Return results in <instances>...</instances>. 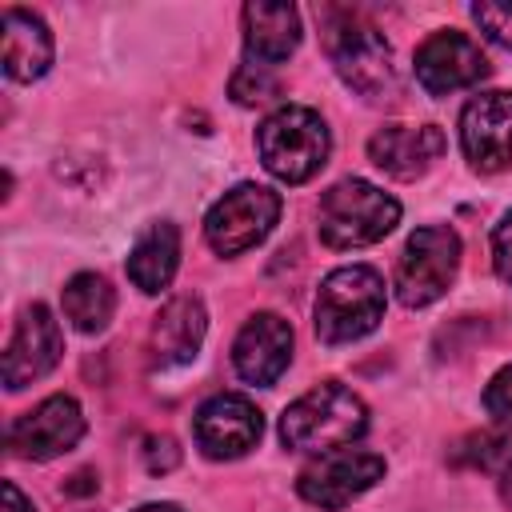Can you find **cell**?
I'll return each instance as SVG.
<instances>
[{
	"mask_svg": "<svg viewBox=\"0 0 512 512\" xmlns=\"http://www.w3.org/2000/svg\"><path fill=\"white\" fill-rule=\"evenodd\" d=\"M316 336L324 344H352L384 320V276L368 264H344L324 276L316 292Z\"/></svg>",
	"mask_w": 512,
	"mask_h": 512,
	"instance_id": "cell-3",
	"label": "cell"
},
{
	"mask_svg": "<svg viewBox=\"0 0 512 512\" xmlns=\"http://www.w3.org/2000/svg\"><path fill=\"white\" fill-rule=\"evenodd\" d=\"M444 144L436 124H384L368 140V160L396 180H416L440 160Z\"/></svg>",
	"mask_w": 512,
	"mask_h": 512,
	"instance_id": "cell-15",
	"label": "cell"
},
{
	"mask_svg": "<svg viewBox=\"0 0 512 512\" xmlns=\"http://www.w3.org/2000/svg\"><path fill=\"white\" fill-rule=\"evenodd\" d=\"M400 220V200L376 184L348 176L320 196V240L328 248H364L384 240Z\"/></svg>",
	"mask_w": 512,
	"mask_h": 512,
	"instance_id": "cell-5",
	"label": "cell"
},
{
	"mask_svg": "<svg viewBox=\"0 0 512 512\" xmlns=\"http://www.w3.org/2000/svg\"><path fill=\"white\" fill-rule=\"evenodd\" d=\"M204 328H208V312L200 296H172L152 324V360L160 368L188 364L204 340Z\"/></svg>",
	"mask_w": 512,
	"mask_h": 512,
	"instance_id": "cell-16",
	"label": "cell"
},
{
	"mask_svg": "<svg viewBox=\"0 0 512 512\" xmlns=\"http://www.w3.org/2000/svg\"><path fill=\"white\" fill-rule=\"evenodd\" d=\"M60 304H64V316L72 320L76 332L84 336H96L108 328L112 312H116V288L100 276V272H76L64 292H60Z\"/></svg>",
	"mask_w": 512,
	"mask_h": 512,
	"instance_id": "cell-20",
	"label": "cell"
},
{
	"mask_svg": "<svg viewBox=\"0 0 512 512\" xmlns=\"http://www.w3.org/2000/svg\"><path fill=\"white\" fill-rule=\"evenodd\" d=\"M60 352H64V336H60V324L52 320L48 304H28L24 316L16 320V332H12L8 348H4V384H8V392H20L24 384L52 372Z\"/></svg>",
	"mask_w": 512,
	"mask_h": 512,
	"instance_id": "cell-13",
	"label": "cell"
},
{
	"mask_svg": "<svg viewBox=\"0 0 512 512\" xmlns=\"http://www.w3.org/2000/svg\"><path fill=\"white\" fill-rule=\"evenodd\" d=\"M460 268V236L448 224L416 228L396 264V300L404 308H424L448 292Z\"/></svg>",
	"mask_w": 512,
	"mask_h": 512,
	"instance_id": "cell-6",
	"label": "cell"
},
{
	"mask_svg": "<svg viewBox=\"0 0 512 512\" xmlns=\"http://www.w3.org/2000/svg\"><path fill=\"white\" fill-rule=\"evenodd\" d=\"M416 84L428 92V96H448V92H460V88H472L480 84L492 64L488 56L480 52V44L456 28H444V32H432L420 48H416Z\"/></svg>",
	"mask_w": 512,
	"mask_h": 512,
	"instance_id": "cell-9",
	"label": "cell"
},
{
	"mask_svg": "<svg viewBox=\"0 0 512 512\" xmlns=\"http://www.w3.org/2000/svg\"><path fill=\"white\" fill-rule=\"evenodd\" d=\"M232 96H236L240 104H264V100L280 96V80L272 76V68L248 60V64L236 68V76H232Z\"/></svg>",
	"mask_w": 512,
	"mask_h": 512,
	"instance_id": "cell-22",
	"label": "cell"
},
{
	"mask_svg": "<svg viewBox=\"0 0 512 512\" xmlns=\"http://www.w3.org/2000/svg\"><path fill=\"white\" fill-rule=\"evenodd\" d=\"M280 220V196L264 184H236L232 192H224L208 216H204V236L212 244V252L220 256H240L248 248H256L272 224Z\"/></svg>",
	"mask_w": 512,
	"mask_h": 512,
	"instance_id": "cell-7",
	"label": "cell"
},
{
	"mask_svg": "<svg viewBox=\"0 0 512 512\" xmlns=\"http://www.w3.org/2000/svg\"><path fill=\"white\" fill-rule=\"evenodd\" d=\"M192 432H196V444L204 448V456H212V460H236L248 448H256V440L264 432V416H260V408L248 396L220 392V396H212V400L200 404Z\"/></svg>",
	"mask_w": 512,
	"mask_h": 512,
	"instance_id": "cell-12",
	"label": "cell"
},
{
	"mask_svg": "<svg viewBox=\"0 0 512 512\" xmlns=\"http://www.w3.org/2000/svg\"><path fill=\"white\" fill-rule=\"evenodd\" d=\"M364 432H368L364 400L336 380L308 388L280 416V440H284V448H296V452L324 456L336 448H352V440H360Z\"/></svg>",
	"mask_w": 512,
	"mask_h": 512,
	"instance_id": "cell-1",
	"label": "cell"
},
{
	"mask_svg": "<svg viewBox=\"0 0 512 512\" xmlns=\"http://www.w3.org/2000/svg\"><path fill=\"white\" fill-rule=\"evenodd\" d=\"M144 464L148 472H172L180 464V448L172 436H148L144 440Z\"/></svg>",
	"mask_w": 512,
	"mask_h": 512,
	"instance_id": "cell-25",
	"label": "cell"
},
{
	"mask_svg": "<svg viewBox=\"0 0 512 512\" xmlns=\"http://www.w3.org/2000/svg\"><path fill=\"white\" fill-rule=\"evenodd\" d=\"M492 264H496V276L504 284H512V212L492 232Z\"/></svg>",
	"mask_w": 512,
	"mask_h": 512,
	"instance_id": "cell-26",
	"label": "cell"
},
{
	"mask_svg": "<svg viewBox=\"0 0 512 512\" xmlns=\"http://www.w3.org/2000/svg\"><path fill=\"white\" fill-rule=\"evenodd\" d=\"M472 20L488 40L512 48V0H480L472 4Z\"/></svg>",
	"mask_w": 512,
	"mask_h": 512,
	"instance_id": "cell-23",
	"label": "cell"
},
{
	"mask_svg": "<svg viewBox=\"0 0 512 512\" xmlns=\"http://www.w3.org/2000/svg\"><path fill=\"white\" fill-rule=\"evenodd\" d=\"M52 64V32L28 8H4V76L40 80Z\"/></svg>",
	"mask_w": 512,
	"mask_h": 512,
	"instance_id": "cell-18",
	"label": "cell"
},
{
	"mask_svg": "<svg viewBox=\"0 0 512 512\" xmlns=\"http://www.w3.org/2000/svg\"><path fill=\"white\" fill-rule=\"evenodd\" d=\"M288 360H292V324L276 312H256L232 344V364H236L240 380H248L256 388L276 384L280 372L288 368Z\"/></svg>",
	"mask_w": 512,
	"mask_h": 512,
	"instance_id": "cell-14",
	"label": "cell"
},
{
	"mask_svg": "<svg viewBox=\"0 0 512 512\" xmlns=\"http://www.w3.org/2000/svg\"><path fill=\"white\" fill-rule=\"evenodd\" d=\"M176 264H180V232H176V224H168V220L148 224V228L136 236L132 252H128V276H132V284H136L140 292H148V296H156V292H164V288L172 284Z\"/></svg>",
	"mask_w": 512,
	"mask_h": 512,
	"instance_id": "cell-19",
	"label": "cell"
},
{
	"mask_svg": "<svg viewBox=\"0 0 512 512\" xmlns=\"http://www.w3.org/2000/svg\"><path fill=\"white\" fill-rule=\"evenodd\" d=\"M500 496H504V504L512 508V468L504 472V480H500Z\"/></svg>",
	"mask_w": 512,
	"mask_h": 512,
	"instance_id": "cell-28",
	"label": "cell"
},
{
	"mask_svg": "<svg viewBox=\"0 0 512 512\" xmlns=\"http://www.w3.org/2000/svg\"><path fill=\"white\" fill-rule=\"evenodd\" d=\"M460 148L476 172L512 164V92H480L460 112Z\"/></svg>",
	"mask_w": 512,
	"mask_h": 512,
	"instance_id": "cell-11",
	"label": "cell"
},
{
	"mask_svg": "<svg viewBox=\"0 0 512 512\" xmlns=\"http://www.w3.org/2000/svg\"><path fill=\"white\" fill-rule=\"evenodd\" d=\"M4 512H36L32 500H24V492H20L12 480L4 484Z\"/></svg>",
	"mask_w": 512,
	"mask_h": 512,
	"instance_id": "cell-27",
	"label": "cell"
},
{
	"mask_svg": "<svg viewBox=\"0 0 512 512\" xmlns=\"http://www.w3.org/2000/svg\"><path fill=\"white\" fill-rule=\"evenodd\" d=\"M136 512H180V504H144Z\"/></svg>",
	"mask_w": 512,
	"mask_h": 512,
	"instance_id": "cell-29",
	"label": "cell"
},
{
	"mask_svg": "<svg viewBox=\"0 0 512 512\" xmlns=\"http://www.w3.org/2000/svg\"><path fill=\"white\" fill-rule=\"evenodd\" d=\"M380 476H384V456L360 452V448H336V452H324L316 464H308L300 472L296 492L308 504L336 512V508L352 504L356 496H364Z\"/></svg>",
	"mask_w": 512,
	"mask_h": 512,
	"instance_id": "cell-8",
	"label": "cell"
},
{
	"mask_svg": "<svg viewBox=\"0 0 512 512\" xmlns=\"http://www.w3.org/2000/svg\"><path fill=\"white\" fill-rule=\"evenodd\" d=\"M484 408L500 420V424H512V364L500 368L492 376V384L484 388Z\"/></svg>",
	"mask_w": 512,
	"mask_h": 512,
	"instance_id": "cell-24",
	"label": "cell"
},
{
	"mask_svg": "<svg viewBox=\"0 0 512 512\" xmlns=\"http://www.w3.org/2000/svg\"><path fill=\"white\" fill-rule=\"evenodd\" d=\"M456 464H468V468H484V472H508L512 468V424H500V428H488V432H476L468 440L456 444L452 452Z\"/></svg>",
	"mask_w": 512,
	"mask_h": 512,
	"instance_id": "cell-21",
	"label": "cell"
},
{
	"mask_svg": "<svg viewBox=\"0 0 512 512\" xmlns=\"http://www.w3.org/2000/svg\"><path fill=\"white\" fill-rule=\"evenodd\" d=\"M324 48L332 56V68L340 80L360 92L364 100H380L396 88V64L384 32L364 20L352 8H328L324 12Z\"/></svg>",
	"mask_w": 512,
	"mask_h": 512,
	"instance_id": "cell-2",
	"label": "cell"
},
{
	"mask_svg": "<svg viewBox=\"0 0 512 512\" xmlns=\"http://www.w3.org/2000/svg\"><path fill=\"white\" fill-rule=\"evenodd\" d=\"M84 436V412L72 396L56 392L48 400H40L32 412L16 416L8 428V448L12 456L24 460H56L64 452H72Z\"/></svg>",
	"mask_w": 512,
	"mask_h": 512,
	"instance_id": "cell-10",
	"label": "cell"
},
{
	"mask_svg": "<svg viewBox=\"0 0 512 512\" xmlns=\"http://www.w3.org/2000/svg\"><path fill=\"white\" fill-rule=\"evenodd\" d=\"M328 144L332 140L320 112L304 104H284L256 128V152L264 168L284 184L312 180L328 164Z\"/></svg>",
	"mask_w": 512,
	"mask_h": 512,
	"instance_id": "cell-4",
	"label": "cell"
},
{
	"mask_svg": "<svg viewBox=\"0 0 512 512\" xmlns=\"http://www.w3.org/2000/svg\"><path fill=\"white\" fill-rule=\"evenodd\" d=\"M300 44V12L292 4H244V48L252 64H280Z\"/></svg>",
	"mask_w": 512,
	"mask_h": 512,
	"instance_id": "cell-17",
	"label": "cell"
}]
</instances>
